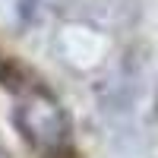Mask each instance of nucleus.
I'll return each instance as SVG.
<instances>
[{
	"mask_svg": "<svg viewBox=\"0 0 158 158\" xmlns=\"http://www.w3.org/2000/svg\"><path fill=\"white\" fill-rule=\"evenodd\" d=\"M16 127H19L22 139L29 146H35L38 152H57L70 133L67 111L44 92H32V95H25L19 101Z\"/></svg>",
	"mask_w": 158,
	"mask_h": 158,
	"instance_id": "nucleus-1",
	"label": "nucleus"
},
{
	"mask_svg": "<svg viewBox=\"0 0 158 158\" xmlns=\"http://www.w3.org/2000/svg\"><path fill=\"white\" fill-rule=\"evenodd\" d=\"M32 3H35V0H22V16L25 19H29V13H32Z\"/></svg>",
	"mask_w": 158,
	"mask_h": 158,
	"instance_id": "nucleus-2",
	"label": "nucleus"
}]
</instances>
